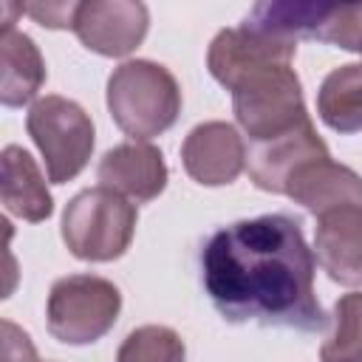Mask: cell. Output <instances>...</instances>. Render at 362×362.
<instances>
[{"mask_svg": "<svg viewBox=\"0 0 362 362\" xmlns=\"http://www.w3.org/2000/svg\"><path fill=\"white\" fill-rule=\"evenodd\" d=\"M314 252L291 215H257L221 226L201 249V280L215 311L235 325L317 334L328 317L314 291Z\"/></svg>", "mask_w": 362, "mask_h": 362, "instance_id": "6da1fadb", "label": "cell"}, {"mask_svg": "<svg viewBox=\"0 0 362 362\" xmlns=\"http://www.w3.org/2000/svg\"><path fill=\"white\" fill-rule=\"evenodd\" d=\"M107 110L124 136L150 141L178 122V79L161 62L127 59L107 76Z\"/></svg>", "mask_w": 362, "mask_h": 362, "instance_id": "7a4b0ae2", "label": "cell"}, {"mask_svg": "<svg viewBox=\"0 0 362 362\" xmlns=\"http://www.w3.org/2000/svg\"><path fill=\"white\" fill-rule=\"evenodd\" d=\"M136 221V204L107 187H90L65 204L62 240L79 260L110 263L130 249Z\"/></svg>", "mask_w": 362, "mask_h": 362, "instance_id": "3957f363", "label": "cell"}, {"mask_svg": "<svg viewBox=\"0 0 362 362\" xmlns=\"http://www.w3.org/2000/svg\"><path fill=\"white\" fill-rule=\"evenodd\" d=\"M232 113L249 141L277 139L308 122L303 82L291 65L263 68L232 88Z\"/></svg>", "mask_w": 362, "mask_h": 362, "instance_id": "277c9868", "label": "cell"}, {"mask_svg": "<svg viewBox=\"0 0 362 362\" xmlns=\"http://www.w3.org/2000/svg\"><path fill=\"white\" fill-rule=\"evenodd\" d=\"M25 127L45 161L51 184H68L88 167L96 133L79 102L48 93L28 107Z\"/></svg>", "mask_w": 362, "mask_h": 362, "instance_id": "5b68a950", "label": "cell"}, {"mask_svg": "<svg viewBox=\"0 0 362 362\" xmlns=\"http://www.w3.org/2000/svg\"><path fill=\"white\" fill-rule=\"evenodd\" d=\"M122 291L99 274L59 277L45 303V320L54 339L65 345H90L119 320Z\"/></svg>", "mask_w": 362, "mask_h": 362, "instance_id": "8992f818", "label": "cell"}, {"mask_svg": "<svg viewBox=\"0 0 362 362\" xmlns=\"http://www.w3.org/2000/svg\"><path fill=\"white\" fill-rule=\"evenodd\" d=\"M246 25L288 40H317L362 54V6H317V3H257Z\"/></svg>", "mask_w": 362, "mask_h": 362, "instance_id": "52a82bcc", "label": "cell"}, {"mask_svg": "<svg viewBox=\"0 0 362 362\" xmlns=\"http://www.w3.org/2000/svg\"><path fill=\"white\" fill-rule=\"evenodd\" d=\"M297 54V42L288 37L266 34L252 25L223 28L212 37L206 51V68L218 85L232 90L246 76L272 68V65H291Z\"/></svg>", "mask_w": 362, "mask_h": 362, "instance_id": "ba28073f", "label": "cell"}, {"mask_svg": "<svg viewBox=\"0 0 362 362\" xmlns=\"http://www.w3.org/2000/svg\"><path fill=\"white\" fill-rule=\"evenodd\" d=\"M150 28V11L139 0H85L74 17V34L99 57L133 54Z\"/></svg>", "mask_w": 362, "mask_h": 362, "instance_id": "9c48e42d", "label": "cell"}, {"mask_svg": "<svg viewBox=\"0 0 362 362\" xmlns=\"http://www.w3.org/2000/svg\"><path fill=\"white\" fill-rule=\"evenodd\" d=\"M328 144L320 139L314 122H303L300 127L269 139V141H255L249 147L246 156V167H249V178L257 189L263 192H274V195H286V187L291 181V175L305 167L308 161L317 158H328Z\"/></svg>", "mask_w": 362, "mask_h": 362, "instance_id": "30bf717a", "label": "cell"}, {"mask_svg": "<svg viewBox=\"0 0 362 362\" xmlns=\"http://www.w3.org/2000/svg\"><path fill=\"white\" fill-rule=\"evenodd\" d=\"M187 175L204 187H226L246 167V144L229 122H201L181 144Z\"/></svg>", "mask_w": 362, "mask_h": 362, "instance_id": "8fae6325", "label": "cell"}, {"mask_svg": "<svg viewBox=\"0 0 362 362\" xmlns=\"http://www.w3.org/2000/svg\"><path fill=\"white\" fill-rule=\"evenodd\" d=\"M96 178L99 187H107L136 204H147L164 192L170 170L164 153L150 141H124L102 156Z\"/></svg>", "mask_w": 362, "mask_h": 362, "instance_id": "7c38bea8", "label": "cell"}, {"mask_svg": "<svg viewBox=\"0 0 362 362\" xmlns=\"http://www.w3.org/2000/svg\"><path fill=\"white\" fill-rule=\"evenodd\" d=\"M311 252L334 283L362 286V206H339L320 215Z\"/></svg>", "mask_w": 362, "mask_h": 362, "instance_id": "4fadbf2b", "label": "cell"}, {"mask_svg": "<svg viewBox=\"0 0 362 362\" xmlns=\"http://www.w3.org/2000/svg\"><path fill=\"white\" fill-rule=\"evenodd\" d=\"M286 195L320 218L339 206H362V175L339 161H331V156L317 158L291 175Z\"/></svg>", "mask_w": 362, "mask_h": 362, "instance_id": "5bb4252c", "label": "cell"}, {"mask_svg": "<svg viewBox=\"0 0 362 362\" xmlns=\"http://www.w3.org/2000/svg\"><path fill=\"white\" fill-rule=\"evenodd\" d=\"M0 167H3L0 201H3L6 212L17 215L20 221H28V223L48 221L54 212V198H51L45 178H42L37 161L31 158V153L17 144H6L0 153Z\"/></svg>", "mask_w": 362, "mask_h": 362, "instance_id": "9a60e30c", "label": "cell"}, {"mask_svg": "<svg viewBox=\"0 0 362 362\" xmlns=\"http://www.w3.org/2000/svg\"><path fill=\"white\" fill-rule=\"evenodd\" d=\"M0 65H3L0 102L6 107L28 105L45 82V59H42L37 42L28 34L17 31L14 25H3Z\"/></svg>", "mask_w": 362, "mask_h": 362, "instance_id": "2e32d148", "label": "cell"}, {"mask_svg": "<svg viewBox=\"0 0 362 362\" xmlns=\"http://www.w3.org/2000/svg\"><path fill=\"white\" fill-rule=\"evenodd\" d=\"M317 113L334 133H362V62L334 68L317 90Z\"/></svg>", "mask_w": 362, "mask_h": 362, "instance_id": "e0dca14e", "label": "cell"}, {"mask_svg": "<svg viewBox=\"0 0 362 362\" xmlns=\"http://www.w3.org/2000/svg\"><path fill=\"white\" fill-rule=\"evenodd\" d=\"M331 320L334 331L320 348V362H362V291L342 294Z\"/></svg>", "mask_w": 362, "mask_h": 362, "instance_id": "ac0fdd59", "label": "cell"}, {"mask_svg": "<svg viewBox=\"0 0 362 362\" xmlns=\"http://www.w3.org/2000/svg\"><path fill=\"white\" fill-rule=\"evenodd\" d=\"M116 362H187V345L170 325H141L122 339Z\"/></svg>", "mask_w": 362, "mask_h": 362, "instance_id": "d6986e66", "label": "cell"}, {"mask_svg": "<svg viewBox=\"0 0 362 362\" xmlns=\"http://www.w3.org/2000/svg\"><path fill=\"white\" fill-rule=\"evenodd\" d=\"M0 328H3V359L0 362H40V354L31 337L20 325H14L11 320H3Z\"/></svg>", "mask_w": 362, "mask_h": 362, "instance_id": "ffe728a7", "label": "cell"}, {"mask_svg": "<svg viewBox=\"0 0 362 362\" xmlns=\"http://www.w3.org/2000/svg\"><path fill=\"white\" fill-rule=\"evenodd\" d=\"M76 8H79V3H28V6H23V14L34 17L45 28H71L74 31Z\"/></svg>", "mask_w": 362, "mask_h": 362, "instance_id": "44dd1931", "label": "cell"}]
</instances>
